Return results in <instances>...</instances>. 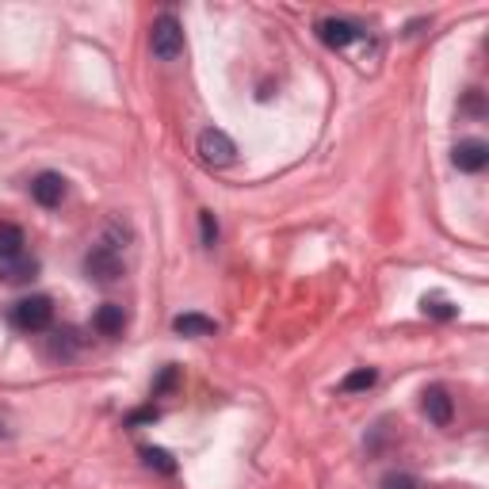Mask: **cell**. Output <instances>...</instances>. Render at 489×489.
Segmentation results:
<instances>
[{
    "label": "cell",
    "mask_w": 489,
    "mask_h": 489,
    "mask_svg": "<svg viewBox=\"0 0 489 489\" xmlns=\"http://www.w3.org/2000/svg\"><path fill=\"white\" fill-rule=\"evenodd\" d=\"M317 38L329 50H349L356 38H364V23H356L349 16H325L317 20Z\"/></svg>",
    "instance_id": "5"
},
{
    "label": "cell",
    "mask_w": 489,
    "mask_h": 489,
    "mask_svg": "<svg viewBox=\"0 0 489 489\" xmlns=\"http://www.w3.org/2000/svg\"><path fill=\"white\" fill-rule=\"evenodd\" d=\"M176 382H180V367H164L161 375H157V382H153V397H164V394H172L176 390Z\"/></svg>",
    "instance_id": "18"
},
{
    "label": "cell",
    "mask_w": 489,
    "mask_h": 489,
    "mask_svg": "<svg viewBox=\"0 0 489 489\" xmlns=\"http://www.w3.org/2000/svg\"><path fill=\"white\" fill-rule=\"evenodd\" d=\"M172 329L180 333V337H214L218 321L203 317V314H180V317H172Z\"/></svg>",
    "instance_id": "11"
},
{
    "label": "cell",
    "mask_w": 489,
    "mask_h": 489,
    "mask_svg": "<svg viewBox=\"0 0 489 489\" xmlns=\"http://www.w3.org/2000/svg\"><path fill=\"white\" fill-rule=\"evenodd\" d=\"M375 382H379V371L375 367H359V371H352V375L341 382V394H364Z\"/></svg>",
    "instance_id": "14"
},
{
    "label": "cell",
    "mask_w": 489,
    "mask_h": 489,
    "mask_svg": "<svg viewBox=\"0 0 489 489\" xmlns=\"http://www.w3.org/2000/svg\"><path fill=\"white\" fill-rule=\"evenodd\" d=\"M12 321H16V329H23V333L50 329V321H54V299H46V294L20 299L16 306H12Z\"/></svg>",
    "instance_id": "3"
},
{
    "label": "cell",
    "mask_w": 489,
    "mask_h": 489,
    "mask_svg": "<svg viewBox=\"0 0 489 489\" xmlns=\"http://www.w3.org/2000/svg\"><path fill=\"white\" fill-rule=\"evenodd\" d=\"M92 329L100 333V337H123V329H126V314H123V306L104 302V306L96 310V317H92Z\"/></svg>",
    "instance_id": "10"
},
{
    "label": "cell",
    "mask_w": 489,
    "mask_h": 489,
    "mask_svg": "<svg viewBox=\"0 0 489 489\" xmlns=\"http://www.w3.org/2000/svg\"><path fill=\"white\" fill-rule=\"evenodd\" d=\"M28 234H23V226H16V222H4L0 226V261H12V256H23L28 249Z\"/></svg>",
    "instance_id": "12"
},
{
    "label": "cell",
    "mask_w": 489,
    "mask_h": 489,
    "mask_svg": "<svg viewBox=\"0 0 489 489\" xmlns=\"http://www.w3.org/2000/svg\"><path fill=\"white\" fill-rule=\"evenodd\" d=\"M38 276V261L31 253H23V256H12V261H0V283H31Z\"/></svg>",
    "instance_id": "9"
},
{
    "label": "cell",
    "mask_w": 489,
    "mask_h": 489,
    "mask_svg": "<svg viewBox=\"0 0 489 489\" xmlns=\"http://www.w3.org/2000/svg\"><path fill=\"white\" fill-rule=\"evenodd\" d=\"M76 349H81V341H76L73 329H54V333H50V356H54V359H66Z\"/></svg>",
    "instance_id": "13"
},
{
    "label": "cell",
    "mask_w": 489,
    "mask_h": 489,
    "mask_svg": "<svg viewBox=\"0 0 489 489\" xmlns=\"http://www.w3.org/2000/svg\"><path fill=\"white\" fill-rule=\"evenodd\" d=\"M379 489H417V478H413V474H405V470H390L379 482Z\"/></svg>",
    "instance_id": "19"
},
{
    "label": "cell",
    "mask_w": 489,
    "mask_h": 489,
    "mask_svg": "<svg viewBox=\"0 0 489 489\" xmlns=\"http://www.w3.org/2000/svg\"><path fill=\"white\" fill-rule=\"evenodd\" d=\"M196 153L203 157V164H211V169H226V164L237 161V141L226 131H218V126H207V131L196 138Z\"/></svg>",
    "instance_id": "2"
},
{
    "label": "cell",
    "mask_w": 489,
    "mask_h": 489,
    "mask_svg": "<svg viewBox=\"0 0 489 489\" xmlns=\"http://www.w3.org/2000/svg\"><path fill=\"white\" fill-rule=\"evenodd\" d=\"M218 237H222V229H218L214 211H199V241H203V249H214Z\"/></svg>",
    "instance_id": "16"
},
{
    "label": "cell",
    "mask_w": 489,
    "mask_h": 489,
    "mask_svg": "<svg viewBox=\"0 0 489 489\" xmlns=\"http://www.w3.org/2000/svg\"><path fill=\"white\" fill-rule=\"evenodd\" d=\"M84 276L100 283V287H111V283L123 279V253L108 249V244H92L84 256Z\"/></svg>",
    "instance_id": "4"
},
{
    "label": "cell",
    "mask_w": 489,
    "mask_h": 489,
    "mask_svg": "<svg viewBox=\"0 0 489 489\" xmlns=\"http://www.w3.org/2000/svg\"><path fill=\"white\" fill-rule=\"evenodd\" d=\"M424 413H429L432 424H440V429H447L455 417V402H452V394L444 390V386H429L424 390Z\"/></svg>",
    "instance_id": "8"
},
{
    "label": "cell",
    "mask_w": 489,
    "mask_h": 489,
    "mask_svg": "<svg viewBox=\"0 0 489 489\" xmlns=\"http://www.w3.org/2000/svg\"><path fill=\"white\" fill-rule=\"evenodd\" d=\"M149 50L157 61H180L184 58V28L172 12H161L153 20V31H149Z\"/></svg>",
    "instance_id": "1"
},
{
    "label": "cell",
    "mask_w": 489,
    "mask_h": 489,
    "mask_svg": "<svg viewBox=\"0 0 489 489\" xmlns=\"http://www.w3.org/2000/svg\"><path fill=\"white\" fill-rule=\"evenodd\" d=\"M452 161H455L459 172H482L489 164V146L482 138H467V141H459V146L452 149Z\"/></svg>",
    "instance_id": "7"
},
{
    "label": "cell",
    "mask_w": 489,
    "mask_h": 489,
    "mask_svg": "<svg viewBox=\"0 0 489 489\" xmlns=\"http://www.w3.org/2000/svg\"><path fill=\"white\" fill-rule=\"evenodd\" d=\"M31 199L38 203V207H46V211L61 207V199H66V176H58V172H38V176L31 180Z\"/></svg>",
    "instance_id": "6"
},
{
    "label": "cell",
    "mask_w": 489,
    "mask_h": 489,
    "mask_svg": "<svg viewBox=\"0 0 489 489\" xmlns=\"http://www.w3.org/2000/svg\"><path fill=\"white\" fill-rule=\"evenodd\" d=\"M149 421H157V409H138V413H131L126 424H149Z\"/></svg>",
    "instance_id": "20"
},
{
    "label": "cell",
    "mask_w": 489,
    "mask_h": 489,
    "mask_svg": "<svg viewBox=\"0 0 489 489\" xmlns=\"http://www.w3.org/2000/svg\"><path fill=\"white\" fill-rule=\"evenodd\" d=\"M424 314H429V317H440V321H452V317H459L455 306L447 302V299H436V294H432V299H424Z\"/></svg>",
    "instance_id": "17"
},
{
    "label": "cell",
    "mask_w": 489,
    "mask_h": 489,
    "mask_svg": "<svg viewBox=\"0 0 489 489\" xmlns=\"http://www.w3.org/2000/svg\"><path fill=\"white\" fill-rule=\"evenodd\" d=\"M141 462L153 470H161V474H176V459L164 452V447H141Z\"/></svg>",
    "instance_id": "15"
}]
</instances>
